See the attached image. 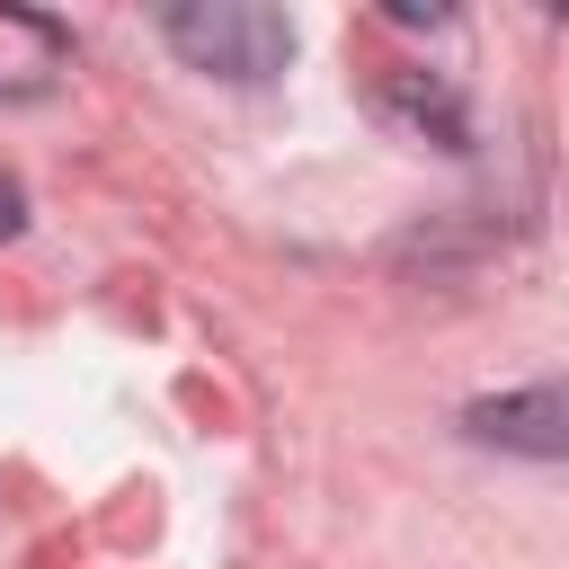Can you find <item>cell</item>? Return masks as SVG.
<instances>
[{"label":"cell","instance_id":"obj_1","mask_svg":"<svg viewBox=\"0 0 569 569\" xmlns=\"http://www.w3.org/2000/svg\"><path fill=\"white\" fill-rule=\"evenodd\" d=\"M160 36L213 80H276L293 62V18L267 0H187L160 18Z\"/></svg>","mask_w":569,"mask_h":569},{"label":"cell","instance_id":"obj_2","mask_svg":"<svg viewBox=\"0 0 569 569\" xmlns=\"http://www.w3.org/2000/svg\"><path fill=\"white\" fill-rule=\"evenodd\" d=\"M471 436L507 445V453H533V462H560L569 453V400H560V382H533V391H507V400H471Z\"/></svg>","mask_w":569,"mask_h":569},{"label":"cell","instance_id":"obj_3","mask_svg":"<svg viewBox=\"0 0 569 569\" xmlns=\"http://www.w3.org/2000/svg\"><path fill=\"white\" fill-rule=\"evenodd\" d=\"M27 231V196H18V178H0V240H18Z\"/></svg>","mask_w":569,"mask_h":569}]
</instances>
